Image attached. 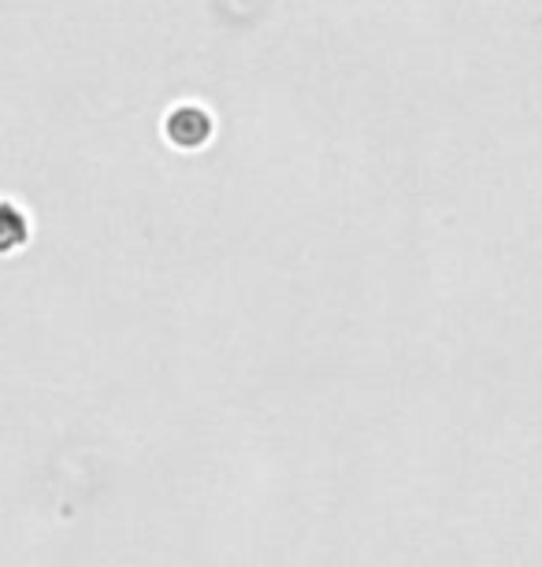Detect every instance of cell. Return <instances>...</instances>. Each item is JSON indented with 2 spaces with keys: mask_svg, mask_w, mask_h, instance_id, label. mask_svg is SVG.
<instances>
[{
  "mask_svg": "<svg viewBox=\"0 0 542 567\" xmlns=\"http://www.w3.org/2000/svg\"><path fill=\"white\" fill-rule=\"evenodd\" d=\"M216 137V115L205 104L183 101L164 115V142L178 148V153H197Z\"/></svg>",
  "mask_w": 542,
  "mask_h": 567,
  "instance_id": "cell-1",
  "label": "cell"
},
{
  "mask_svg": "<svg viewBox=\"0 0 542 567\" xmlns=\"http://www.w3.org/2000/svg\"><path fill=\"white\" fill-rule=\"evenodd\" d=\"M30 238H34L30 212L19 208L16 200H0V256H16L19 249H27Z\"/></svg>",
  "mask_w": 542,
  "mask_h": 567,
  "instance_id": "cell-2",
  "label": "cell"
}]
</instances>
